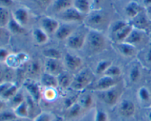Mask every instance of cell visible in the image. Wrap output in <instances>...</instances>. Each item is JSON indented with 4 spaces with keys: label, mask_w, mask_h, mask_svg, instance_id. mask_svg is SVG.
<instances>
[{
    "label": "cell",
    "mask_w": 151,
    "mask_h": 121,
    "mask_svg": "<svg viewBox=\"0 0 151 121\" xmlns=\"http://www.w3.org/2000/svg\"><path fill=\"white\" fill-rule=\"evenodd\" d=\"M109 21V18L105 12L100 9H93L84 18L83 23L88 29L102 32Z\"/></svg>",
    "instance_id": "obj_1"
},
{
    "label": "cell",
    "mask_w": 151,
    "mask_h": 121,
    "mask_svg": "<svg viewBox=\"0 0 151 121\" xmlns=\"http://www.w3.org/2000/svg\"><path fill=\"white\" fill-rule=\"evenodd\" d=\"M86 44H87L90 51L94 54H98L106 49L107 43L103 32L93 29H88Z\"/></svg>",
    "instance_id": "obj_2"
},
{
    "label": "cell",
    "mask_w": 151,
    "mask_h": 121,
    "mask_svg": "<svg viewBox=\"0 0 151 121\" xmlns=\"http://www.w3.org/2000/svg\"><path fill=\"white\" fill-rule=\"evenodd\" d=\"M93 80L94 76L90 70L87 68L82 69L73 76L70 88L77 92L83 91L85 89H88V87L93 83Z\"/></svg>",
    "instance_id": "obj_3"
},
{
    "label": "cell",
    "mask_w": 151,
    "mask_h": 121,
    "mask_svg": "<svg viewBox=\"0 0 151 121\" xmlns=\"http://www.w3.org/2000/svg\"><path fill=\"white\" fill-rule=\"evenodd\" d=\"M133 29L134 26L129 22L117 21L111 27V34L116 43H122L126 40Z\"/></svg>",
    "instance_id": "obj_4"
},
{
    "label": "cell",
    "mask_w": 151,
    "mask_h": 121,
    "mask_svg": "<svg viewBox=\"0 0 151 121\" xmlns=\"http://www.w3.org/2000/svg\"><path fill=\"white\" fill-rule=\"evenodd\" d=\"M97 93L99 98L109 107H115L119 102L122 95V90L117 85L107 90Z\"/></svg>",
    "instance_id": "obj_5"
},
{
    "label": "cell",
    "mask_w": 151,
    "mask_h": 121,
    "mask_svg": "<svg viewBox=\"0 0 151 121\" xmlns=\"http://www.w3.org/2000/svg\"><path fill=\"white\" fill-rule=\"evenodd\" d=\"M41 85L31 79H27L23 82V88L27 93L28 96L36 104H39L42 98V91H41Z\"/></svg>",
    "instance_id": "obj_6"
},
{
    "label": "cell",
    "mask_w": 151,
    "mask_h": 121,
    "mask_svg": "<svg viewBox=\"0 0 151 121\" xmlns=\"http://www.w3.org/2000/svg\"><path fill=\"white\" fill-rule=\"evenodd\" d=\"M118 84L117 79L109 77L107 76H102L95 82L91 84L88 88V91L94 92H101V91L107 90L114 87L116 86Z\"/></svg>",
    "instance_id": "obj_7"
},
{
    "label": "cell",
    "mask_w": 151,
    "mask_h": 121,
    "mask_svg": "<svg viewBox=\"0 0 151 121\" xmlns=\"http://www.w3.org/2000/svg\"><path fill=\"white\" fill-rule=\"evenodd\" d=\"M57 15L59 20L63 21L64 23H78V22L83 21L84 18L86 16L80 13L78 10H77L73 6L63 10V12Z\"/></svg>",
    "instance_id": "obj_8"
},
{
    "label": "cell",
    "mask_w": 151,
    "mask_h": 121,
    "mask_svg": "<svg viewBox=\"0 0 151 121\" xmlns=\"http://www.w3.org/2000/svg\"><path fill=\"white\" fill-rule=\"evenodd\" d=\"M87 33L85 32H74L66 41V46L69 49L78 50L82 49L83 47L86 45Z\"/></svg>",
    "instance_id": "obj_9"
},
{
    "label": "cell",
    "mask_w": 151,
    "mask_h": 121,
    "mask_svg": "<svg viewBox=\"0 0 151 121\" xmlns=\"http://www.w3.org/2000/svg\"><path fill=\"white\" fill-rule=\"evenodd\" d=\"M63 64L65 68L72 72H77L81 70L83 65V60L78 55L66 53L63 57Z\"/></svg>",
    "instance_id": "obj_10"
},
{
    "label": "cell",
    "mask_w": 151,
    "mask_h": 121,
    "mask_svg": "<svg viewBox=\"0 0 151 121\" xmlns=\"http://www.w3.org/2000/svg\"><path fill=\"white\" fill-rule=\"evenodd\" d=\"M65 66L61 60L55 59H46L44 61V70L53 76H58L64 71Z\"/></svg>",
    "instance_id": "obj_11"
},
{
    "label": "cell",
    "mask_w": 151,
    "mask_h": 121,
    "mask_svg": "<svg viewBox=\"0 0 151 121\" xmlns=\"http://www.w3.org/2000/svg\"><path fill=\"white\" fill-rule=\"evenodd\" d=\"M60 26L57 19L50 16H44L40 20V28L47 32L49 35H55Z\"/></svg>",
    "instance_id": "obj_12"
},
{
    "label": "cell",
    "mask_w": 151,
    "mask_h": 121,
    "mask_svg": "<svg viewBox=\"0 0 151 121\" xmlns=\"http://www.w3.org/2000/svg\"><path fill=\"white\" fill-rule=\"evenodd\" d=\"M12 18L21 26H25L29 23L30 14L27 8L24 7H19L15 9L11 14Z\"/></svg>",
    "instance_id": "obj_13"
},
{
    "label": "cell",
    "mask_w": 151,
    "mask_h": 121,
    "mask_svg": "<svg viewBox=\"0 0 151 121\" xmlns=\"http://www.w3.org/2000/svg\"><path fill=\"white\" fill-rule=\"evenodd\" d=\"M119 115L124 117H132L136 113V106L130 99H123L119 103Z\"/></svg>",
    "instance_id": "obj_14"
},
{
    "label": "cell",
    "mask_w": 151,
    "mask_h": 121,
    "mask_svg": "<svg viewBox=\"0 0 151 121\" xmlns=\"http://www.w3.org/2000/svg\"><path fill=\"white\" fill-rule=\"evenodd\" d=\"M74 32H75V29L72 24L67 23H60V26L56 31L55 36L58 41H66Z\"/></svg>",
    "instance_id": "obj_15"
},
{
    "label": "cell",
    "mask_w": 151,
    "mask_h": 121,
    "mask_svg": "<svg viewBox=\"0 0 151 121\" xmlns=\"http://www.w3.org/2000/svg\"><path fill=\"white\" fill-rule=\"evenodd\" d=\"M85 111L77 101L69 108L66 109L64 112V117L69 120H75L80 118L83 115Z\"/></svg>",
    "instance_id": "obj_16"
},
{
    "label": "cell",
    "mask_w": 151,
    "mask_h": 121,
    "mask_svg": "<svg viewBox=\"0 0 151 121\" xmlns=\"http://www.w3.org/2000/svg\"><path fill=\"white\" fill-rule=\"evenodd\" d=\"M132 21L133 22L131 23L134 26V28L139 29V30L143 31L145 32H147L151 22V21L148 19L147 15L143 14L142 13H140L135 19H132Z\"/></svg>",
    "instance_id": "obj_17"
},
{
    "label": "cell",
    "mask_w": 151,
    "mask_h": 121,
    "mask_svg": "<svg viewBox=\"0 0 151 121\" xmlns=\"http://www.w3.org/2000/svg\"><path fill=\"white\" fill-rule=\"evenodd\" d=\"M145 33L146 32H143V31L134 28L124 42L131 44V45L136 47L137 45H139L144 41Z\"/></svg>",
    "instance_id": "obj_18"
},
{
    "label": "cell",
    "mask_w": 151,
    "mask_h": 121,
    "mask_svg": "<svg viewBox=\"0 0 151 121\" xmlns=\"http://www.w3.org/2000/svg\"><path fill=\"white\" fill-rule=\"evenodd\" d=\"M116 48H117L118 51L127 58H131L137 54V47L131 45L129 43H127L125 42L118 43H116Z\"/></svg>",
    "instance_id": "obj_19"
},
{
    "label": "cell",
    "mask_w": 151,
    "mask_h": 121,
    "mask_svg": "<svg viewBox=\"0 0 151 121\" xmlns=\"http://www.w3.org/2000/svg\"><path fill=\"white\" fill-rule=\"evenodd\" d=\"M40 85L44 88H57L58 85L57 76H53L50 73L44 72L40 76Z\"/></svg>",
    "instance_id": "obj_20"
},
{
    "label": "cell",
    "mask_w": 151,
    "mask_h": 121,
    "mask_svg": "<svg viewBox=\"0 0 151 121\" xmlns=\"http://www.w3.org/2000/svg\"><path fill=\"white\" fill-rule=\"evenodd\" d=\"M142 13V7L135 1H131L125 7V13L131 20Z\"/></svg>",
    "instance_id": "obj_21"
},
{
    "label": "cell",
    "mask_w": 151,
    "mask_h": 121,
    "mask_svg": "<svg viewBox=\"0 0 151 121\" xmlns=\"http://www.w3.org/2000/svg\"><path fill=\"white\" fill-rule=\"evenodd\" d=\"M78 103L81 106L84 111H88L91 110L93 107L94 104V95L91 94V93L87 92L84 93L82 95L78 96Z\"/></svg>",
    "instance_id": "obj_22"
},
{
    "label": "cell",
    "mask_w": 151,
    "mask_h": 121,
    "mask_svg": "<svg viewBox=\"0 0 151 121\" xmlns=\"http://www.w3.org/2000/svg\"><path fill=\"white\" fill-rule=\"evenodd\" d=\"M72 6L84 16H86L92 10V2L90 0H74Z\"/></svg>",
    "instance_id": "obj_23"
},
{
    "label": "cell",
    "mask_w": 151,
    "mask_h": 121,
    "mask_svg": "<svg viewBox=\"0 0 151 121\" xmlns=\"http://www.w3.org/2000/svg\"><path fill=\"white\" fill-rule=\"evenodd\" d=\"M32 36L35 43L38 45H44L49 41V35L40 27L32 30Z\"/></svg>",
    "instance_id": "obj_24"
},
{
    "label": "cell",
    "mask_w": 151,
    "mask_h": 121,
    "mask_svg": "<svg viewBox=\"0 0 151 121\" xmlns=\"http://www.w3.org/2000/svg\"><path fill=\"white\" fill-rule=\"evenodd\" d=\"M57 79L58 88L66 90L71 87L72 80H73V76H71L69 72L64 70L57 76Z\"/></svg>",
    "instance_id": "obj_25"
},
{
    "label": "cell",
    "mask_w": 151,
    "mask_h": 121,
    "mask_svg": "<svg viewBox=\"0 0 151 121\" xmlns=\"http://www.w3.org/2000/svg\"><path fill=\"white\" fill-rule=\"evenodd\" d=\"M73 1L74 0H53L51 6L52 7L53 11L58 14L63 10L72 7Z\"/></svg>",
    "instance_id": "obj_26"
},
{
    "label": "cell",
    "mask_w": 151,
    "mask_h": 121,
    "mask_svg": "<svg viewBox=\"0 0 151 121\" xmlns=\"http://www.w3.org/2000/svg\"><path fill=\"white\" fill-rule=\"evenodd\" d=\"M13 111L18 118L29 119V111L27 102L26 100L24 102H22V104H19V106L13 109Z\"/></svg>",
    "instance_id": "obj_27"
},
{
    "label": "cell",
    "mask_w": 151,
    "mask_h": 121,
    "mask_svg": "<svg viewBox=\"0 0 151 121\" xmlns=\"http://www.w3.org/2000/svg\"><path fill=\"white\" fill-rule=\"evenodd\" d=\"M42 54L46 59L61 60L63 57L61 51L54 47H49V48H44L42 51Z\"/></svg>",
    "instance_id": "obj_28"
},
{
    "label": "cell",
    "mask_w": 151,
    "mask_h": 121,
    "mask_svg": "<svg viewBox=\"0 0 151 121\" xmlns=\"http://www.w3.org/2000/svg\"><path fill=\"white\" fill-rule=\"evenodd\" d=\"M137 97L139 102L142 104H148L151 101V93L146 87H141L138 90Z\"/></svg>",
    "instance_id": "obj_29"
},
{
    "label": "cell",
    "mask_w": 151,
    "mask_h": 121,
    "mask_svg": "<svg viewBox=\"0 0 151 121\" xmlns=\"http://www.w3.org/2000/svg\"><path fill=\"white\" fill-rule=\"evenodd\" d=\"M7 27L9 32L12 34H14V35H22V34L24 33L25 31H26L25 27L21 26L13 18H11V19L10 20Z\"/></svg>",
    "instance_id": "obj_30"
},
{
    "label": "cell",
    "mask_w": 151,
    "mask_h": 121,
    "mask_svg": "<svg viewBox=\"0 0 151 121\" xmlns=\"http://www.w3.org/2000/svg\"><path fill=\"white\" fill-rule=\"evenodd\" d=\"M11 18L12 16L10 15L8 8L0 7V26L1 27H7Z\"/></svg>",
    "instance_id": "obj_31"
},
{
    "label": "cell",
    "mask_w": 151,
    "mask_h": 121,
    "mask_svg": "<svg viewBox=\"0 0 151 121\" xmlns=\"http://www.w3.org/2000/svg\"><path fill=\"white\" fill-rule=\"evenodd\" d=\"M5 64L6 65L8 68H10L15 69L20 67V65L22 63V62L20 61V60H19L17 54H11V53H10V55L7 57V60H6Z\"/></svg>",
    "instance_id": "obj_32"
},
{
    "label": "cell",
    "mask_w": 151,
    "mask_h": 121,
    "mask_svg": "<svg viewBox=\"0 0 151 121\" xmlns=\"http://www.w3.org/2000/svg\"><path fill=\"white\" fill-rule=\"evenodd\" d=\"M112 64V62L108 60H100L98 63H97V66L95 68V74L96 75H102L103 76L105 72L108 70L109 67H110Z\"/></svg>",
    "instance_id": "obj_33"
},
{
    "label": "cell",
    "mask_w": 151,
    "mask_h": 121,
    "mask_svg": "<svg viewBox=\"0 0 151 121\" xmlns=\"http://www.w3.org/2000/svg\"><path fill=\"white\" fill-rule=\"evenodd\" d=\"M142 76V71L138 65H134L131 68L128 74V78L132 83H137Z\"/></svg>",
    "instance_id": "obj_34"
},
{
    "label": "cell",
    "mask_w": 151,
    "mask_h": 121,
    "mask_svg": "<svg viewBox=\"0 0 151 121\" xmlns=\"http://www.w3.org/2000/svg\"><path fill=\"white\" fill-rule=\"evenodd\" d=\"M122 73V69H121V68L119 66L111 65L108 68V70L105 72L103 76H109V77L114 78V79H118V78L121 76Z\"/></svg>",
    "instance_id": "obj_35"
},
{
    "label": "cell",
    "mask_w": 151,
    "mask_h": 121,
    "mask_svg": "<svg viewBox=\"0 0 151 121\" xmlns=\"http://www.w3.org/2000/svg\"><path fill=\"white\" fill-rule=\"evenodd\" d=\"M26 100L25 98L24 95V93L19 89V90L16 93V95L11 98V99L9 101V102L10 103V106L12 107V108L14 109L15 107H16L17 106H19V104H22V102Z\"/></svg>",
    "instance_id": "obj_36"
},
{
    "label": "cell",
    "mask_w": 151,
    "mask_h": 121,
    "mask_svg": "<svg viewBox=\"0 0 151 121\" xmlns=\"http://www.w3.org/2000/svg\"><path fill=\"white\" fill-rule=\"evenodd\" d=\"M58 97L56 88H44L42 91V98L47 101H53Z\"/></svg>",
    "instance_id": "obj_37"
},
{
    "label": "cell",
    "mask_w": 151,
    "mask_h": 121,
    "mask_svg": "<svg viewBox=\"0 0 151 121\" xmlns=\"http://www.w3.org/2000/svg\"><path fill=\"white\" fill-rule=\"evenodd\" d=\"M19 90V88L18 87V85L13 82V85H12L11 86L7 89V90L3 94L2 96L1 97V98H2V99L4 100L5 101H9L15 95H16V93Z\"/></svg>",
    "instance_id": "obj_38"
},
{
    "label": "cell",
    "mask_w": 151,
    "mask_h": 121,
    "mask_svg": "<svg viewBox=\"0 0 151 121\" xmlns=\"http://www.w3.org/2000/svg\"><path fill=\"white\" fill-rule=\"evenodd\" d=\"M41 65L40 63L37 60H34V61L29 62V63L27 65V72L29 74L32 75H38L41 72Z\"/></svg>",
    "instance_id": "obj_39"
},
{
    "label": "cell",
    "mask_w": 151,
    "mask_h": 121,
    "mask_svg": "<svg viewBox=\"0 0 151 121\" xmlns=\"http://www.w3.org/2000/svg\"><path fill=\"white\" fill-rule=\"evenodd\" d=\"M109 116L107 112L102 109H97L94 114V121H109Z\"/></svg>",
    "instance_id": "obj_40"
},
{
    "label": "cell",
    "mask_w": 151,
    "mask_h": 121,
    "mask_svg": "<svg viewBox=\"0 0 151 121\" xmlns=\"http://www.w3.org/2000/svg\"><path fill=\"white\" fill-rule=\"evenodd\" d=\"M17 118L13 111L4 110L0 112V121H10Z\"/></svg>",
    "instance_id": "obj_41"
},
{
    "label": "cell",
    "mask_w": 151,
    "mask_h": 121,
    "mask_svg": "<svg viewBox=\"0 0 151 121\" xmlns=\"http://www.w3.org/2000/svg\"><path fill=\"white\" fill-rule=\"evenodd\" d=\"M32 121H53V116L48 112H42L35 116Z\"/></svg>",
    "instance_id": "obj_42"
},
{
    "label": "cell",
    "mask_w": 151,
    "mask_h": 121,
    "mask_svg": "<svg viewBox=\"0 0 151 121\" xmlns=\"http://www.w3.org/2000/svg\"><path fill=\"white\" fill-rule=\"evenodd\" d=\"M78 96H76V95L66 97L64 99V101H63V107H65V110L69 108V107H71L75 103H76L78 101Z\"/></svg>",
    "instance_id": "obj_43"
},
{
    "label": "cell",
    "mask_w": 151,
    "mask_h": 121,
    "mask_svg": "<svg viewBox=\"0 0 151 121\" xmlns=\"http://www.w3.org/2000/svg\"><path fill=\"white\" fill-rule=\"evenodd\" d=\"M10 54V53L7 48L4 47H0V63H5Z\"/></svg>",
    "instance_id": "obj_44"
},
{
    "label": "cell",
    "mask_w": 151,
    "mask_h": 121,
    "mask_svg": "<svg viewBox=\"0 0 151 121\" xmlns=\"http://www.w3.org/2000/svg\"><path fill=\"white\" fill-rule=\"evenodd\" d=\"M33 1L40 7L46 9L50 7V6H51L53 0H33Z\"/></svg>",
    "instance_id": "obj_45"
},
{
    "label": "cell",
    "mask_w": 151,
    "mask_h": 121,
    "mask_svg": "<svg viewBox=\"0 0 151 121\" xmlns=\"http://www.w3.org/2000/svg\"><path fill=\"white\" fill-rule=\"evenodd\" d=\"M13 84V82H2L0 83V98Z\"/></svg>",
    "instance_id": "obj_46"
},
{
    "label": "cell",
    "mask_w": 151,
    "mask_h": 121,
    "mask_svg": "<svg viewBox=\"0 0 151 121\" xmlns=\"http://www.w3.org/2000/svg\"><path fill=\"white\" fill-rule=\"evenodd\" d=\"M13 4H14L13 0H0V7L8 8V7H12Z\"/></svg>",
    "instance_id": "obj_47"
},
{
    "label": "cell",
    "mask_w": 151,
    "mask_h": 121,
    "mask_svg": "<svg viewBox=\"0 0 151 121\" xmlns=\"http://www.w3.org/2000/svg\"><path fill=\"white\" fill-rule=\"evenodd\" d=\"M17 55L19 57L20 61L22 62V64L24 63H27L29 60V55L27 54H26L25 52H19L17 53Z\"/></svg>",
    "instance_id": "obj_48"
},
{
    "label": "cell",
    "mask_w": 151,
    "mask_h": 121,
    "mask_svg": "<svg viewBox=\"0 0 151 121\" xmlns=\"http://www.w3.org/2000/svg\"><path fill=\"white\" fill-rule=\"evenodd\" d=\"M6 108V101L3 100L2 98H0V112L5 110Z\"/></svg>",
    "instance_id": "obj_49"
},
{
    "label": "cell",
    "mask_w": 151,
    "mask_h": 121,
    "mask_svg": "<svg viewBox=\"0 0 151 121\" xmlns=\"http://www.w3.org/2000/svg\"><path fill=\"white\" fill-rule=\"evenodd\" d=\"M146 15L151 21V5L146 7Z\"/></svg>",
    "instance_id": "obj_50"
},
{
    "label": "cell",
    "mask_w": 151,
    "mask_h": 121,
    "mask_svg": "<svg viewBox=\"0 0 151 121\" xmlns=\"http://www.w3.org/2000/svg\"><path fill=\"white\" fill-rule=\"evenodd\" d=\"M146 58H147V62L151 63V48L148 50L147 54H146Z\"/></svg>",
    "instance_id": "obj_51"
},
{
    "label": "cell",
    "mask_w": 151,
    "mask_h": 121,
    "mask_svg": "<svg viewBox=\"0 0 151 121\" xmlns=\"http://www.w3.org/2000/svg\"><path fill=\"white\" fill-rule=\"evenodd\" d=\"M102 1L103 0H92V7L94 4V7H95V9H97V5L100 4L102 2Z\"/></svg>",
    "instance_id": "obj_52"
},
{
    "label": "cell",
    "mask_w": 151,
    "mask_h": 121,
    "mask_svg": "<svg viewBox=\"0 0 151 121\" xmlns=\"http://www.w3.org/2000/svg\"><path fill=\"white\" fill-rule=\"evenodd\" d=\"M4 70H3V69L1 68V67L0 66V82H1V80H2L3 77H4Z\"/></svg>",
    "instance_id": "obj_53"
},
{
    "label": "cell",
    "mask_w": 151,
    "mask_h": 121,
    "mask_svg": "<svg viewBox=\"0 0 151 121\" xmlns=\"http://www.w3.org/2000/svg\"><path fill=\"white\" fill-rule=\"evenodd\" d=\"M143 3L146 7L151 5V0H143Z\"/></svg>",
    "instance_id": "obj_54"
},
{
    "label": "cell",
    "mask_w": 151,
    "mask_h": 121,
    "mask_svg": "<svg viewBox=\"0 0 151 121\" xmlns=\"http://www.w3.org/2000/svg\"><path fill=\"white\" fill-rule=\"evenodd\" d=\"M4 29H3V27H1V26H0V38H1L4 36Z\"/></svg>",
    "instance_id": "obj_55"
},
{
    "label": "cell",
    "mask_w": 151,
    "mask_h": 121,
    "mask_svg": "<svg viewBox=\"0 0 151 121\" xmlns=\"http://www.w3.org/2000/svg\"><path fill=\"white\" fill-rule=\"evenodd\" d=\"M54 121H64L63 120V118L61 117H57L55 119Z\"/></svg>",
    "instance_id": "obj_56"
},
{
    "label": "cell",
    "mask_w": 151,
    "mask_h": 121,
    "mask_svg": "<svg viewBox=\"0 0 151 121\" xmlns=\"http://www.w3.org/2000/svg\"><path fill=\"white\" fill-rule=\"evenodd\" d=\"M25 120H27V119H22V118H16L14 119V120H10V121H24Z\"/></svg>",
    "instance_id": "obj_57"
},
{
    "label": "cell",
    "mask_w": 151,
    "mask_h": 121,
    "mask_svg": "<svg viewBox=\"0 0 151 121\" xmlns=\"http://www.w3.org/2000/svg\"><path fill=\"white\" fill-rule=\"evenodd\" d=\"M147 118H148L149 121H151V111L149 112L148 115H147Z\"/></svg>",
    "instance_id": "obj_58"
},
{
    "label": "cell",
    "mask_w": 151,
    "mask_h": 121,
    "mask_svg": "<svg viewBox=\"0 0 151 121\" xmlns=\"http://www.w3.org/2000/svg\"><path fill=\"white\" fill-rule=\"evenodd\" d=\"M18 1H24V0H18Z\"/></svg>",
    "instance_id": "obj_59"
}]
</instances>
